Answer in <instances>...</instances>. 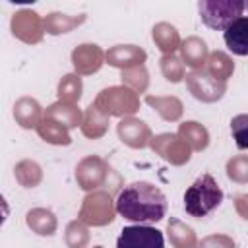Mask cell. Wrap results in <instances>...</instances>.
Segmentation results:
<instances>
[{
  "label": "cell",
  "mask_w": 248,
  "mask_h": 248,
  "mask_svg": "<svg viewBox=\"0 0 248 248\" xmlns=\"http://www.w3.org/2000/svg\"><path fill=\"white\" fill-rule=\"evenodd\" d=\"M223 202V190L211 174H202L196 182L184 192V209L188 215L202 219L211 213Z\"/></svg>",
  "instance_id": "7a4b0ae2"
},
{
  "label": "cell",
  "mask_w": 248,
  "mask_h": 248,
  "mask_svg": "<svg viewBox=\"0 0 248 248\" xmlns=\"http://www.w3.org/2000/svg\"><path fill=\"white\" fill-rule=\"evenodd\" d=\"M93 107L99 112H105V116L107 114H124V112H134L138 108V101L132 91H128L124 87H110V89L101 91V95L97 97Z\"/></svg>",
  "instance_id": "5b68a950"
},
{
  "label": "cell",
  "mask_w": 248,
  "mask_h": 248,
  "mask_svg": "<svg viewBox=\"0 0 248 248\" xmlns=\"http://www.w3.org/2000/svg\"><path fill=\"white\" fill-rule=\"evenodd\" d=\"M202 21L211 29H227L234 19L242 16L244 2H232V0H202L198 4Z\"/></svg>",
  "instance_id": "3957f363"
},
{
  "label": "cell",
  "mask_w": 248,
  "mask_h": 248,
  "mask_svg": "<svg viewBox=\"0 0 248 248\" xmlns=\"http://www.w3.org/2000/svg\"><path fill=\"white\" fill-rule=\"evenodd\" d=\"M72 60H74V66H76L78 72L91 74V72H97L101 68L103 52L97 45H81L74 50Z\"/></svg>",
  "instance_id": "ba28073f"
},
{
  "label": "cell",
  "mask_w": 248,
  "mask_h": 248,
  "mask_svg": "<svg viewBox=\"0 0 248 248\" xmlns=\"http://www.w3.org/2000/svg\"><path fill=\"white\" fill-rule=\"evenodd\" d=\"M116 211L124 219L136 223H155L167 213V198L157 186L149 182H132L120 190L116 198Z\"/></svg>",
  "instance_id": "6da1fadb"
},
{
  "label": "cell",
  "mask_w": 248,
  "mask_h": 248,
  "mask_svg": "<svg viewBox=\"0 0 248 248\" xmlns=\"http://www.w3.org/2000/svg\"><path fill=\"white\" fill-rule=\"evenodd\" d=\"M186 83L196 99L202 101H215L225 91V81L213 79L207 72H192L186 76Z\"/></svg>",
  "instance_id": "52a82bcc"
},
{
  "label": "cell",
  "mask_w": 248,
  "mask_h": 248,
  "mask_svg": "<svg viewBox=\"0 0 248 248\" xmlns=\"http://www.w3.org/2000/svg\"><path fill=\"white\" fill-rule=\"evenodd\" d=\"M46 118H52L58 124H64V128H76L79 124V110L70 103H56L46 108Z\"/></svg>",
  "instance_id": "4fadbf2b"
},
{
  "label": "cell",
  "mask_w": 248,
  "mask_h": 248,
  "mask_svg": "<svg viewBox=\"0 0 248 248\" xmlns=\"http://www.w3.org/2000/svg\"><path fill=\"white\" fill-rule=\"evenodd\" d=\"M79 95H81V79L78 76H74V74L64 76V79L58 85V97H60V101L74 103V101L79 99Z\"/></svg>",
  "instance_id": "e0dca14e"
},
{
  "label": "cell",
  "mask_w": 248,
  "mask_h": 248,
  "mask_svg": "<svg viewBox=\"0 0 248 248\" xmlns=\"http://www.w3.org/2000/svg\"><path fill=\"white\" fill-rule=\"evenodd\" d=\"M176 145H180V140L176 136H172V134H163V136L155 138V141H153V149H157L165 159L180 165L176 155H180L182 161H188L190 159V151H176Z\"/></svg>",
  "instance_id": "7c38bea8"
},
{
  "label": "cell",
  "mask_w": 248,
  "mask_h": 248,
  "mask_svg": "<svg viewBox=\"0 0 248 248\" xmlns=\"http://www.w3.org/2000/svg\"><path fill=\"white\" fill-rule=\"evenodd\" d=\"M246 29H248V19L244 16H240L238 19H234L225 29V43L238 56H246L248 54V41H246V33L248 31Z\"/></svg>",
  "instance_id": "30bf717a"
},
{
  "label": "cell",
  "mask_w": 248,
  "mask_h": 248,
  "mask_svg": "<svg viewBox=\"0 0 248 248\" xmlns=\"http://www.w3.org/2000/svg\"><path fill=\"white\" fill-rule=\"evenodd\" d=\"M107 130V116L101 114L93 105L89 107L87 114H85V126H83V134L89 138H99L103 136Z\"/></svg>",
  "instance_id": "2e32d148"
},
{
  "label": "cell",
  "mask_w": 248,
  "mask_h": 248,
  "mask_svg": "<svg viewBox=\"0 0 248 248\" xmlns=\"http://www.w3.org/2000/svg\"><path fill=\"white\" fill-rule=\"evenodd\" d=\"M8 215H10V207H8V202L4 200V196L0 194V227L4 225V221L8 219Z\"/></svg>",
  "instance_id": "7402d4cb"
},
{
  "label": "cell",
  "mask_w": 248,
  "mask_h": 248,
  "mask_svg": "<svg viewBox=\"0 0 248 248\" xmlns=\"http://www.w3.org/2000/svg\"><path fill=\"white\" fill-rule=\"evenodd\" d=\"M161 29L165 31V35H163V37L153 35V39L159 43V48H161L163 52H170V54H172V50H174L176 45H178V35H176V31H174V27H170V25H167V23H161Z\"/></svg>",
  "instance_id": "ffe728a7"
},
{
  "label": "cell",
  "mask_w": 248,
  "mask_h": 248,
  "mask_svg": "<svg viewBox=\"0 0 248 248\" xmlns=\"http://www.w3.org/2000/svg\"><path fill=\"white\" fill-rule=\"evenodd\" d=\"M37 130L41 134V138L45 141H50V143H70V136L66 132V128L58 122H54L52 118H43L39 124H37Z\"/></svg>",
  "instance_id": "9a60e30c"
},
{
  "label": "cell",
  "mask_w": 248,
  "mask_h": 248,
  "mask_svg": "<svg viewBox=\"0 0 248 248\" xmlns=\"http://www.w3.org/2000/svg\"><path fill=\"white\" fill-rule=\"evenodd\" d=\"M180 136L184 138V141L188 140L196 149H203L207 145V132L198 122H186V124H182L180 126Z\"/></svg>",
  "instance_id": "ac0fdd59"
},
{
  "label": "cell",
  "mask_w": 248,
  "mask_h": 248,
  "mask_svg": "<svg viewBox=\"0 0 248 248\" xmlns=\"http://www.w3.org/2000/svg\"><path fill=\"white\" fill-rule=\"evenodd\" d=\"M161 68H163V74L167 76V79H170V81H178L182 78V66L178 64V60L172 54L163 56Z\"/></svg>",
  "instance_id": "44dd1931"
},
{
  "label": "cell",
  "mask_w": 248,
  "mask_h": 248,
  "mask_svg": "<svg viewBox=\"0 0 248 248\" xmlns=\"http://www.w3.org/2000/svg\"><path fill=\"white\" fill-rule=\"evenodd\" d=\"M116 248H165L163 232L149 225H132L120 231Z\"/></svg>",
  "instance_id": "277c9868"
},
{
  "label": "cell",
  "mask_w": 248,
  "mask_h": 248,
  "mask_svg": "<svg viewBox=\"0 0 248 248\" xmlns=\"http://www.w3.org/2000/svg\"><path fill=\"white\" fill-rule=\"evenodd\" d=\"M207 62H209V76L213 79L219 78V81H225L232 72V62L223 52H213Z\"/></svg>",
  "instance_id": "d6986e66"
},
{
  "label": "cell",
  "mask_w": 248,
  "mask_h": 248,
  "mask_svg": "<svg viewBox=\"0 0 248 248\" xmlns=\"http://www.w3.org/2000/svg\"><path fill=\"white\" fill-rule=\"evenodd\" d=\"M93 248H103V246H93Z\"/></svg>",
  "instance_id": "603a6c76"
},
{
  "label": "cell",
  "mask_w": 248,
  "mask_h": 248,
  "mask_svg": "<svg viewBox=\"0 0 248 248\" xmlns=\"http://www.w3.org/2000/svg\"><path fill=\"white\" fill-rule=\"evenodd\" d=\"M205 54H207V48H205V43L192 37L188 39L186 43H182V58L188 66L192 68H202L203 62H205Z\"/></svg>",
  "instance_id": "5bb4252c"
},
{
  "label": "cell",
  "mask_w": 248,
  "mask_h": 248,
  "mask_svg": "<svg viewBox=\"0 0 248 248\" xmlns=\"http://www.w3.org/2000/svg\"><path fill=\"white\" fill-rule=\"evenodd\" d=\"M81 219L91 223V225H105L110 223L114 219V211H112V203L110 198L103 192L87 196L81 207Z\"/></svg>",
  "instance_id": "8992f818"
},
{
  "label": "cell",
  "mask_w": 248,
  "mask_h": 248,
  "mask_svg": "<svg viewBox=\"0 0 248 248\" xmlns=\"http://www.w3.org/2000/svg\"><path fill=\"white\" fill-rule=\"evenodd\" d=\"M107 60L112 66H130V64H138L145 60V52L134 45H126V46H114L112 50L107 52Z\"/></svg>",
  "instance_id": "8fae6325"
},
{
  "label": "cell",
  "mask_w": 248,
  "mask_h": 248,
  "mask_svg": "<svg viewBox=\"0 0 248 248\" xmlns=\"http://www.w3.org/2000/svg\"><path fill=\"white\" fill-rule=\"evenodd\" d=\"M118 136L124 143H128L132 147H145L147 140H149V128L141 120L128 118L118 124Z\"/></svg>",
  "instance_id": "9c48e42d"
}]
</instances>
